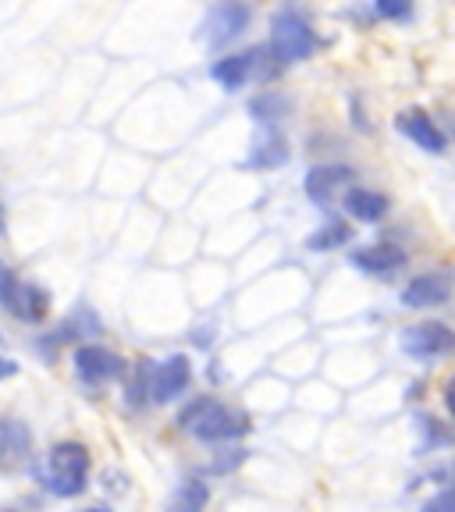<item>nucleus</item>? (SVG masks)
Instances as JSON below:
<instances>
[{"label":"nucleus","mask_w":455,"mask_h":512,"mask_svg":"<svg viewBox=\"0 0 455 512\" xmlns=\"http://www.w3.org/2000/svg\"><path fill=\"white\" fill-rule=\"evenodd\" d=\"M89 448L82 441H57L47 452V463L40 470L43 488L57 498H75L89 484Z\"/></svg>","instance_id":"f257e3e1"},{"label":"nucleus","mask_w":455,"mask_h":512,"mask_svg":"<svg viewBox=\"0 0 455 512\" xmlns=\"http://www.w3.org/2000/svg\"><path fill=\"white\" fill-rule=\"evenodd\" d=\"M317 50V32L296 8H285L271 18V54L278 64H299Z\"/></svg>","instance_id":"f03ea898"},{"label":"nucleus","mask_w":455,"mask_h":512,"mask_svg":"<svg viewBox=\"0 0 455 512\" xmlns=\"http://www.w3.org/2000/svg\"><path fill=\"white\" fill-rule=\"evenodd\" d=\"M0 306L22 324H43L50 313V292L36 281H22L11 274L0 288Z\"/></svg>","instance_id":"7ed1b4c3"},{"label":"nucleus","mask_w":455,"mask_h":512,"mask_svg":"<svg viewBox=\"0 0 455 512\" xmlns=\"http://www.w3.org/2000/svg\"><path fill=\"white\" fill-rule=\"evenodd\" d=\"M402 349L416 360H434V356H448L455 352V331L441 320H420L402 331Z\"/></svg>","instance_id":"20e7f679"},{"label":"nucleus","mask_w":455,"mask_h":512,"mask_svg":"<svg viewBox=\"0 0 455 512\" xmlns=\"http://www.w3.org/2000/svg\"><path fill=\"white\" fill-rule=\"evenodd\" d=\"M246 29H249V8L246 4H217V8H210L207 18H203L200 36L210 50H221L232 40H239Z\"/></svg>","instance_id":"39448f33"},{"label":"nucleus","mask_w":455,"mask_h":512,"mask_svg":"<svg viewBox=\"0 0 455 512\" xmlns=\"http://www.w3.org/2000/svg\"><path fill=\"white\" fill-rule=\"evenodd\" d=\"M32 463V431L18 416H0V473H18Z\"/></svg>","instance_id":"423d86ee"},{"label":"nucleus","mask_w":455,"mask_h":512,"mask_svg":"<svg viewBox=\"0 0 455 512\" xmlns=\"http://www.w3.org/2000/svg\"><path fill=\"white\" fill-rule=\"evenodd\" d=\"M75 374L86 384H111L125 377V360L104 345H79L75 349Z\"/></svg>","instance_id":"0eeeda50"},{"label":"nucleus","mask_w":455,"mask_h":512,"mask_svg":"<svg viewBox=\"0 0 455 512\" xmlns=\"http://www.w3.org/2000/svg\"><path fill=\"white\" fill-rule=\"evenodd\" d=\"M395 128L427 153H445V146H448L445 132H441V128L434 125L431 114L420 111V107H406V111L395 114Z\"/></svg>","instance_id":"6e6552de"},{"label":"nucleus","mask_w":455,"mask_h":512,"mask_svg":"<svg viewBox=\"0 0 455 512\" xmlns=\"http://www.w3.org/2000/svg\"><path fill=\"white\" fill-rule=\"evenodd\" d=\"M189 377H192V363L189 356L175 352L168 356L164 363L153 367V388H150V402H171L189 388Z\"/></svg>","instance_id":"1a4fd4ad"},{"label":"nucleus","mask_w":455,"mask_h":512,"mask_svg":"<svg viewBox=\"0 0 455 512\" xmlns=\"http://www.w3.org/2000/svg\"><path fill=\"white\" fill-rule=\"evenodd\" d=\"M196 438L200 441H232L249 434V416L242 409H228V406H214L196 427Z\"/></svg>","instance_id":"9d476101"},{"label":"nucleus","mask_w":455,"mask_h":512,"mask_svg":"<svg viewBox=\"0 0 455 512\" xmlns=\"http://www.w3.org/2000/svg\"><path fill=\"white\" fill-rule=\"evenodd\" d=\"M452 296V285H448L445 274H416L406 288H402V303L409 310H431V306H441Z\"/></svg>","instance_id":"9b49d317"},{"label":"nucleus","mask_w":455,"mask_h":512,"mask_svg":"<svg viewBox=\"0 0 455 512\" xmlns=\"http://www.w3.org/2000/svg\"><path fill=\"white\" fill-rule=\"evenodd\" d=\"M260 57H264L260 50H246V54H228V57H221V61H214L210 75L217 79V86H224L228 93H235V89H242L256 75V64H260Z\"/></svg>","instance_id":"f8f14e48"},{"label":"nucleus","mask_w":455,"mask_h":512,"mask_svg":"<svg viewBox=\"0 0 455 512\" xmlns=\"http://www.w3.org/2000/svg\"><path fill=\"white\" fill-rule=\"evenodd\" d=\"M345 182H352V171L342 168V164H331V168H310L303 178V189L317 207H328L335 200V192L342 189Z\"/></svg>","instance_id":"ddd939ff"},{"label":"nucleus","mask_w":455,"mask_h":512,"mask_svg":"<svg viewBox=\"0 0 455 512\" xmlns=\"http://www.w3.org/2000/svg\"><path fill=\"white\" fill-rule=\"evenodd\" d=\"M352 264L360 267L367 274H392L406 264V253L399 246H388V242H377V246H367V249H356L352 253Z\"/></svg>","instance_id":"4468645a"},{"label":"nucleus","mask_w":455,"mask_h":512,"mask_svg":"<svg viewBox=\"0 0 455 512\" xmlns=\"http://www.w3.org/2000/svg\"><path fill=\"white\" fill-rule=\"evenodd\" d=\"M281 164H288V143H285V136L274 132V128H267L264 136L253 143V150H249L246 168L274 171V168H281Z\"/></svg>","instance_id":"2eb2a0df"},{"label":"nucleus","mask_w":455,"mask_h":512,"mask_svg":"<svg viewBox=\"0 0 455 512\" xmlns=\"http://www.w3.org/2000/svg\"><path fill=\"white\" fill-rule=\"evenodd\" d=\"M345 210H349L356 221H381L384 214H388V196L384 192H374V189H349L342 196Z\"/></svg>","instance_id":"dca6fc26"},{"label":"nucleus","mask_w":455,"mask_h":512,"mask_svg":"<svg viewBox=\"0 0 455 512\" xmlns=\"http://www.w3.org/2000/svg\"><path fill=\"white\" fill-rule=\"evenodd\" d=\"M210 502V488L203 480L189 477L175 488V495L168 498V512H203Z\"/></svg>","instance_id":"f3484780"},{"label":"nucleus","mask_w":455,"mask_h":512,"mask_svg":"<svg viewBox=\"0 0 455 512\" xmlns=\"http://www.w3.org/2000/svg\"><path fill=\"white\" fill-rule=\"evenodd\" d=\"M352 242V228L345 221H331L324 224V228H317V232L306 239V249H313V253H331V249H342Z\"/></svg>","instance_id":"a211bd4d"},{"label":"nucleus","mask_w":455,"mask_h":512,"mask_svg":"<svg viewBox=\"0 0 455 512\" xmlns=\"http://www.w3.org/2000/svg\"><path fill=\"white\" fill-rule=\"evenodd\" d=\"M249 111H253L256 121H278V118H285L288 100H285V96H278V93H260L253 104H249Z\"/></svg>","instance_id":"6ab92c4d"},{"label":"nucleus","mask_w":455,"mask_h":512,"mask_svg":"<svg viewBox=\"0 0 455 512\" xmlns=\"http://www.w3.org/2000/svg\"><path fill=\"white\" fill-rule=\"evenodd\" d=\"M150 388H153V363H139L136 377H132V384H128L125 399L132 402V406H143V402L150 399Z\"/></svg>","instance_id":"aec40b11"},{"label":"nucleus","mask_w":455,"mask_h":512,"mask_svg":"<svg viewBox=\"0 0 455 512\" xmlns=\"http://www.w3.org/2000/svg\"><path fill=\"white\" fill-rule=\"evenodd\" d=\"M214 406H217V402L210 399V395H203V399L189 402V406H185L182 413H178V427H182V431H196V427H200V420H203V416H207Z\"/></svg>","instance_id":"412c9836"},{"label":"nucleus","mask_w":455,"mask_h":512,"mask_svg":"<svg viewBox=\"0 0 455 512\" xmlns=\"http://www.w3.org/2000/svg\"><path fill=\"white\" fill-rule=\"evenodd\" d=\"M377 15L381 18H409L413 8H409L406 0H377Z\"/></svg>","instance_id":"4be33fe9"},{"label":"nucleus","mask_w":455,"mask_h":512,"mask_svg":"<svg viewBox=\"0 0 455 512\" xmlns=\"http://www.w3.org/2000/svg\"><path fill=\"white\" fill-rule=\"evenodd\" d=\"M424 512H455V488H445L434 498H427Z\"/></svg>","instance_id":"5701e85b"},{"label":"nucleus","mask_w":455,"mask_h":512,"mask_svg":"<svg viewBox=\"0 0 455 512\" xmlns=\"http://www.w3.org/2000/svg\"><path fill=\"white\" fill-rule=\"evenodd\" d=\"M246 448H232V452H224V459H217L214 463V473H228V470H235L239 463H246Z\"/></svg>","instance_id":"b1692460"},{"label":"nucleus","mask_w":455,"mask_h":512,"mask_svg":"<svg viewBox=\"0 0 455 512\" xmlns=\"http://www.w3.org/2000/svg\"><path fill=\"white\" fill-rule=\"evenodd\" d=\"M18 374V363L8 360V356H0V381H8V377Z\"/></svg>","instance_id":"393cba45"},{"label":"nucleus","mask_w":455,"mask_h":512,"mask_svg":"<svg viewBox=\"0 0 455 512\" xmlns=\"http://www.w3.org/2000/svg\"><path fill=\"white\" fill-rule=\"evenodd\" d=\"M445 406H448V413L455 416V377H448V384H445Z\"/></svg>","instance_id":"a878e982"},{"label":"nucleus","mask_w":455,"mask_h":512,"mask_svg":"<svg viewBox=\"0 0 455 512\" xmlns=\"http://www.w3.org/2000/svg\"><path fill=\"white\" fill-rule=\"evenodd\" d=\"M79 512H111L107 505H89V509H79Z\"/></svg>","instance_id":"bb28decb"},{"label":"nucleus","mask_w":455,"mask_h":512,"mask_svg":"<svg viewBox=\"0 0 455 512\" xmlns=\"http://www.w3.org/2000/svg\"><path fill=\"white\" fill-rule=\"evenodd\" d=\"M11 278V271H8V267H0V288H4V281H8Z\"/></svg>","instance_id":"cd10ccee"},{"label":"nucleus","mask_w":455,"mask_h":512,"mask_svg":"<svg viewBox=\"0 0 455 512\" xmlns=\"http://www.w3.org/2000/svg\"><path fill=\"white\" fill-rule=\"evenodd\" d=\"M0 235H4V207H0Z\"/></svg>","instance_id":"c85d7f7f"},{"label":"nucleus","mask_w":455,"mask_h":512,"mask_svg":"<svg viewBox=\"0 0 455 512\" xmlns=\"http://www.w3.org/2000/svg\"><path fill=\"white\" fill-rule=\"evenodd\" d=\"M0 512H18V509H0Z\"/></svg>","instance_id":"c756f323"},{"label":"nucleus","mask_w":455,"mask_h":512,"mask_svg":"<svg viewBox=\"0 0 455 512\" xmlns=\"http://www.w3.org/2000/svg\"><path fill=\"white\" fill-rule=\"evenodd\" d=\"M0 342H4V335H0Z\"/></svg>","instance_id":"7c9ffc66"}]
</instances>
